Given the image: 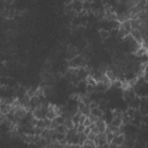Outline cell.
<instances>
[{"mask_svg": "<svg viewBox=\"0 0 148 148\" xmlns=\"http://www.w3.org/2000/svg\"><path fill=\"white\" fill-rule=\"evenodd\" d=\"M104 14H105L104 8H95V9L92 10V15H94L96 18H104Z\"/></svg>", "mask_w": 148, "mask_h": 148, "instance_id": "7", "label": "cell"}, {"mask_svg": "<svg viewBox=\"0 0 148 148\" xmlns=\"http://www.w3.org/2000/svg\"><path fill=\"white\" fill-rule=\"evenodd\" d=\"M95 142L97 143V146H108L109 145V140H108V134L105 131L103 132H98L96 134V139Z\"/></svg>", "mask_w": 148, "mask_h": 148, "instance_id": "1", "label": "cell"}, {"mask_svg": "<svg viewBox=\"0 0 148 148\" xmlns=\"http://www.w3.org/2000/svg\"><path fill=\"white\" fill-rule=\"evenodd\" d=\"M128 104H130V108H132V109H139V106H140V99L136 98V97H134L132 101L128 102Z\"/></svg>", "mask_w": 148, "mask_h": 148, "instance_id": "9", "label": "cell"}, {"mask_svg": "<svg viewBox=\"0 0 148 148\" xmlns=\"http://www.w3.org/2000/svg\"><path fill=\"white\" fill-rule=\"evenodd\" d=\"M134 97H136V96H135V92H134L133 88H131V89H126V90L123 91V98H124L126 102L132 101Z\"/></svg>", "mask_w": 148, "mask_h": 148, "instance_id": "3", "label": "cell"}, {"mask_svg": "<svg viewBox=\"0 0 148 148\" xmlns=\"http://www.w3.org/2000/svg\"><path fill=\"white\" fill-rule=\"evenodd\" d=\"M64 124H65V126H66L68 130H71V128H73V127L75 126V124H74V121H73V118H65Z\"/></svg>", "mask_w": 148, "mask_h": 148, "instance_id": "10", "label": "cell"}, {"mask_svg": "<svg viewBox=\"0 0 148 148\" xmlns=\"http://www.w3.org/2000/svg\"><path fill=\"white\" fill-rule=\"evenodd\" d=\"M108 106H109V102L106 99H99L98 101V108L102 109L103 111H105L108 109Z\"/></svg>", "mask_w": 148, "mask_h": 148, "instance_id": "11", "label": "cell"}, {"mask_svg": "<svg viewBox=\"0 0 148 148\" xmlns=\"http://www.w3.org/2000/svg\"><path fill=\"white\" fill-rule=\"evenodd\" d=\"M56 131H57L58 133H64V134H66V133L68 132V128L65 126V124H60V125L56 128Z\"/></svg>", "mask_w": 148, "mask_h": 148, "instance_id": "13", "label": "cell"}, {"mask_svg": "<svg viewBox=\"0 0 148 148\" xmlns=\"http://www.w3.org/2000/svg\"><path fill=\"white\" fill-rule=\"evenodd\" d=\"M95 125H96V127L98 128V131H99V132H103V131H105V130H106L108 123L104 120V118L99 117V118H98V119L95 121Z\"/></svg>", "mask_w": 148, "mask_h": 148, "instance_id": "4", "label": "cell"}, {"mask_svg": "<svg viewBox=\"0 0 148 148\" xmlns=\"http://www.w3.org/2000/svg\"><path fill=\"white\" fill-rule=\"evenodd\" d=\"M128 34H131V31L130 30H127L121 23H120V25H119V28L117 29V35H118V37H120V38H124V37H126Z\"/></svg>", "mask_w": 148, "mask_h": 148, "instance_id": "6", "label": "cell"}, {"mask_svg": "<svg viewBox=\"0 0 148 148\" xmlns=\"http://www.w3.org/2000/svg\"><path fill=\"white\" fill-rule=\"evenodd\" d=\"M76 56H79V50H77V47H75V46H68L67 47V57H68V59L71 60V59H73V58H75Z\"/></svg>", "mask_w": 148, "mask_h": 148, "instance_id": "5", "label": "cell"}, {"mask_svg": "<svg viewBox=\"0 0 148 148\" xmlns=\"http://www.w3.org/2000/svg\"><path fill=\"white\" fill-rule=\"evenodd\" d=\"M98 35L101 36L102 39H106V38L110 36V31L106 30V29H101V30L98 31Z\"/></svg>", "mask_w": 148, "mask_h": 148, "instance_id": "12", "label": "cell"}, {"mask_svg": "<svg viewBox=\"0 0 148 148\" xmlns=\"http://www.w3.org/2000/svg\"><path fill=\"white\" fill-rule=\"evenodd\" d=\"M147 67H148V59H147Z\"/></svg>", "mask_w": 148, "mask_h": 148, "instance_id": "14", "label": "cell"}, {"mask_svg": "<svg viewBox=\"0 0 148 148\" xmlns=\"http://www.w3.org/2000/svg\"><path fill=\"white\" fill-rule=\"evenodd\" d=\"M46 109L47 108H44V106H37L36 109L32 110V114L35 118L37 119H42V118H45L46 117Z\"/></svg>", "mask_w": 148, "mask_h": 148, "instance_id": "2", "label": "cell"}, {"mask_svg": "<svg viewBox=\"0 0 148 148\" xmlns=\"http://www.w3.org/2000/svg\"><path fill=\"white\" fill-rule=\"evenodd\" d=\"M44 88V96H52L53 95V87L51 84H46Z\"/></svg>", "mask_w": 148, "mask_h": 148, "instance_id": "8", "label": "cell"}]
</instances>
